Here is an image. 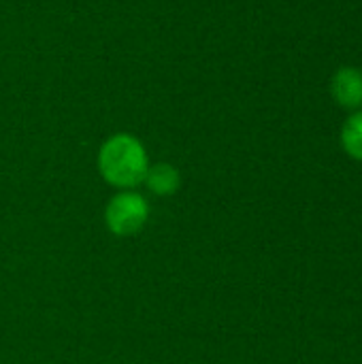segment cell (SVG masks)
Wrapping results in <instances>:
<instances>
[{"label":"cell","instance_id":"1","mask_svg":"<svg viewBox=\"0 0 362 364\" xmlns=\"http://www.w3.org/2000/svg\"><path fill=\"white\" fill-rule=\"evenodd\" d=\"M98 166L102 177L117 188H132L141 183L149 168L143 145L128 134H117L102 145Z\"/></svg>","mask_w":362,"mask_h":364},{"label":"cell","instance_id":"2","mask_svg":"<svg viewBox=\"0 0 362 364\" xmlns=\"http://www.w3.org/2000/svg\"><path fill=\"white\" fill-rule=\"evenodd\" d=\"M149 215L147 200L134 192H122L113 196L105 209V224L107 228L117 237H130L137 235Z\"/></svg>","mask_w":362,"mask_h":364},{"label":"cell","instance_id":"3","mask_svg":"<svg viewBox=\"0 0 362 364\" xmlns=\"http://www.w3.org/2000/svg\"><path fill=\"white\" fill-rule=\"evenodd\" d=\"M333 94L344 107H361L362 105V75L354 68H344L333 79Z\"/></svg>","mask_w":362,"mask_h":364},{"label":"cell","instance_id":"4","mask_svg":"<svg viewBox=\"0 0 362 364\" xmlns=\"http://www.w3.org/2000/svg\"><path fill=\"white\" fill-rule=\"evenodd\" d=\"M145 181H147V188L160 196H166V194H173L179 186V173L169 166V164H158L154 168H147V175H145Z\"/></svg>","mask_w":362,"mask_h":364},{"label":"cell","instance_id":"5","mask_svg":"<svg viewBox=\"0 0 362 364\" xmlns=\"http://www.w3.org/2000/svg\"><path fill=\"white\" fill-rule=\"evenodd\" d=\"M344 147L352 158L362 160V113H356L346 124V128H344Z\"/></svg>","mask_w":362,"mask_h":364}]
</instances>
